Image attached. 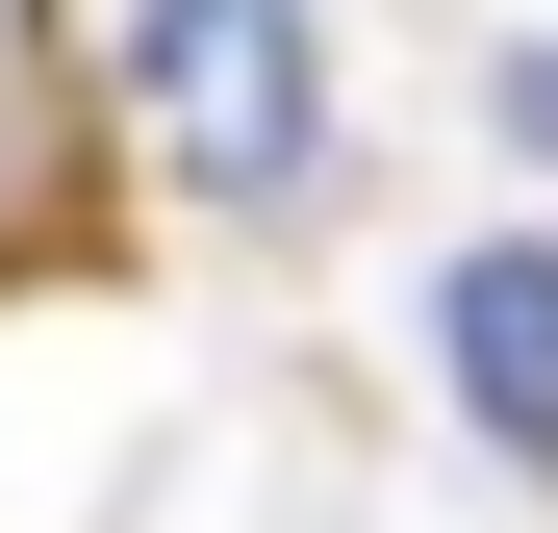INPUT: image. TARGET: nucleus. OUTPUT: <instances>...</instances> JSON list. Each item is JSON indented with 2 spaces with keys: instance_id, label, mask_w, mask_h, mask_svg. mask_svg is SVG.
Wrapping results in <instances>:
<instances>
[{
  "instance_id": "7ed1b4c3",
  "label": "nucleus",
  "mask_w": 558,
  "mask_h": 533,
  "mask_svg": "<svg viewBox=\"0 0 558 533\" xmlns=\"http://www.w3.org/2000/svg\"><path fill=\"white\" fill-rule=\"evenodd\" d=\"M432 381L508 483H558V254H457L432 280Z\"/></svg>"
},
{
  "instance_id": "f257e3e1",
  "label": "nucleus",
  "mask_w": 558,
  "mask_h": 533,
  "mask_svg": "<svg viewBox=\"0 0 558 533\" xmlns=\"http://www.w3.org/2000/svg\"><path fill=\"white\" fill-rule=\"evenodd\" d=\"M102 102H128V153L178 178V204H229V229L330 204V26L305 0H128Z\"/></svg>"
},
{
  "instance_id": "f03ea898",
  "label": "nucleus",
  "mask_w": 558,
  "mask_h": 533,
  "mask_svg": "<svg viewBox=\"0 0 558 533\" xmlns=\"http://www.w3.org/2000/svg\"><path fill=\"white\" fill-rule=\"evenodd\" d=\"M26 280H128V102L51 51V0H0V305Z\"/></svg>"
},
{
  "instance_id": "20e7f679",
  "label": "nucleus",
  "mask_w": 558,
  "mask_h": 533,
  "mask_svg": "<svg viewBox=\"0 0 558 533\" xmlns=\"http://www.w3.org/2000/svg\"><path fill=\"white\" fill-rule=\"evenodd\" d=\"M483 128H508V153H558V51H483Z\"/></svg>"
}]
</instances>
